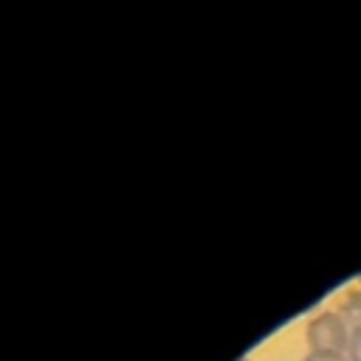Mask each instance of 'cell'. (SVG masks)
Wrapping results in <instances>:
<instances>
[{"mask_svg":"<svg viewBox=\"0 0 361 361\" xmlns=\"http://www.w3.org/2000/svg\"><path fill=\"white\" fill-rule=\"evenodd\" d=\"M305 341H307L310 353H341V355H347L350 327L336 310H322L307 322Z\"/></svg>","mask_w":361,"mask_h":361,"instance_id":"6da1fadb","label":"cell"},{"mask_svg":"<svg viewBox=\"0 0 361 361\" xmlns=\"http://www.w3.org/2000/svg\"><path fill=\"white\" fill-rule=\"evenodd\" d=\"M350 330H358L361 327V288H350L344 290L341 302H338V310H336Z\"/></svg>","mask_w":361,"mask_h":361,"instance_id":"7a4b0ae2","label":"cell"},{"mask_svg":"<svg viewBox=\"0 0 361 361\" xmlns=\"http://www.w3.org/2000/svg\"><path fill=\"white\" fill-rule=\"evenodd\" d=\"M347 361H361V327L350 330V341H347Z\"/></svg>","mask_w":361,"mask_h":361,"instance_id":"3957f363","label":"cell"},{"mask_svg":"<svg viewBox=\"0 0 361 361\" xmlns=\"http://www.w3.org/2000/svg\"><path fill=\"white\" fill-rule=\"evenodd\" d=\"M302 361H347V355H341V353H307Z\"/></svg>","mask_w":361,"mask_h":361,"instance_id":"277c9868","label":"cell"},{"mask_svg":"<svg viewBox=\"0 0 361 361\" xmlns=\"http://www.w3.org/2000/svg\"><path fill=\"white\" fill-rule=\"evenodd\" d=\"M355 282H358V285H361V274H358V276H355Z\"/></svg>","mask_w":361,"mask_h":361,"instance_id":"5b68a950","label":"cell"},{"mask_svg":"<svg viewBox=\"0 0 361 361\" xmlns=\"http://www.w3.org/2000/svg\"><path fill=\"white\" fill-rule=\"evenodd\" d=\"M237 361H251V358H237Z\"/></svg>","mask_w":361,"mask_h":361,"instance_id":"8992f818","label":"cell"}]
</instances>
